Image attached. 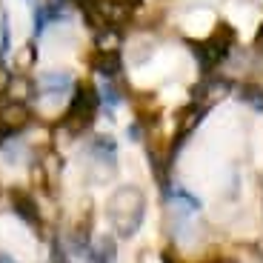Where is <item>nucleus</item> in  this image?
Returning a JSON list of instances; mask_svg holds the SVG:
<instances>
[{
	"label": "nucleus",
	"instance_id": "1",
	"mask_svg": "<svg viewBox=\"0 0 263 263\" xmlns=\"http://www.w3.org/2000/svg\"><path fill=\"white\" fill-rule=\"evenodd\" d=\"M232 46H235V29H232L226 20H220V23H217L209 40H189L192 54L200 60V66H203L206 74H209L217 63H223V60L229 58Z\"/></svg>",
	"mask_w": 263,
	"mask_h": 263
},
{
	"label": "nucleus",
	"instance_id": "2",
	"mask_svg": "<svg viewBox=\"0 0 263 263\" xmlns=\"http://www.w3.org/2000/svg\"><path fill=\"white\" fill-rule=\"evenodd\" d=\"M109 217H112V223L120 237L135 235V229L143 220V195L138 189H132V186L129 189H120L112 197V203H109Z\"/></svg>",
	"mask_w": 263,
	"mask_h": 263
},
{
	"label": "nucleus",
	"instance_id": "3",
	"mask_svg": "<svg viewBox=\"0 0 263 263\" xmlns=\"http://www.w3.org/2000/svg\"><path fill=\"white\" fill-rule=\"evenodd\" d=\"M98 109H100L98 89H95L92 83H80L78 89H74V98H72V103H69V109H66L60 126H63V129H69L72 135H78V132H83V129H89V126H92Z\"/></svg>",
	"mask_w": 263,
	"mask_h": 263
},
{
	"label": "nucleus",
	"instance_id": "4",
	"mask_svg": "<svg viewBox=\"0 0 263 263\" xmlns=\"http://www.w3.org/2000/svg\"><path fill=\"white\" fill-rule=\"evenodd\" d=\"M226 95H229V80L217 78V74H206V78L192 89V100L206 106V109H209L212 103H217V100H223Z\"/></svg>",
	"mask_w": 263,
	"mask_h": 263
},
{
	"label": "nucleus",
	"instance_id": "5",
	"mask_svg": "<svg viewBox=\"0 0 263 263\" xmlns=\"http://www.w3.org/2000/svg\"><path fill=\"white\" fill-rule=\"evenodd\" d=\"M29 123V109L23 103H9V106H3V112H0V126L3 129H9L14 135V132H20L23 126Z\"/></svg>",
	"mask_w": 263,
	"mask_h": 263
},
{
	"label": "nucleus",
	"instance_id": "6",
	"mask_svg": "<svg viewBox=\"0 0 263 263\" xmlns=\"http://www.w3.org/2000/svg\"><path fill=\"white\" fill-rule=\"evenodd\" d=\"M12 209L17 212L26 223H40V215H37V206H34L32 195L23 189H12Z\"/></svg>",
	"mask_w": 263,
	"mask_h": 263
},
{
	"label": "nucleus",
	"instance_id": "7",
	"mask_svg": "<svg viewBox=\"0 0 263 263\" xmlns=\"http://www.w3.org/2000/svg\"><path fill=\"white\" fill-rule=\"evenodd\" d=\"M203 112H206V106H200V103H192V106H186L183 112H180V126H178V140H183L186 135H189V132L195 129L197 123H200V118H203Z\"/></svg>",
	"mask_w": 263,
	"mask_h": 263
},
{
	"label": "nucleus",
	"instance_id": "8",
	"mask_svg": "<svg viewBox=\"0 0 263 263\" xmlns=\"http://www.w3.org/2000/svg\"><path fill=\"white\" fill-rule=\"evenodd\" d=\"M92 66L100 74H109V78H112V74L120 72V54L118 52H100L98 49V54L92 58Z\"/></svg>",
	"mask_w": 263,
	"mask_h": 263
},
{
	"label": "nucleus",
	"instance_id": "9",
	"mask_svg": "<svg viewBox=\"0 0 263 263\" xmlns=\"http://www.w3.org/2000/svg\"><path fill=\"white\" fill-rule=\"evenodd\" d=\"M237 95H240V100L243 103H249L252 109H263V89L255 83H243L240 89H237Z\"/></svg>",
	"mask_w": 263,
	"mask_h": 263
},
{
	"label": "nucleus",
	"instance_id": "10",
	"mask_svg": "<svg viewBox=\"0 0 263 263\" xmlns=\"http://www.w3.org/2000/svg\"><path fill=\"white\" fill-rule=\"evenodd\" d=\"M255 49L263 52V23H260V29H257V34H255Z\"/></svg>",
	"mask_w": 263,
	"mask_h": 263
},
{
	"label": "nucleus",
	"instance_id": "11",
	"mask_svg": "<svg viewBox=\"0 0 263 263\" xmlns=\"http://www.w3.org/2000/svg\"><path fill=\"white\" fill-rule=\"evenodd\" d=\"M217 263H237V260H217Z\"/></svg>",
	"mask_w": 263,
	"mask_h": 263
},
{
	"label": "nucleus",
	"instance_id": "12",
	"mask_svg": "<svg viewBox=\"0 0 263 263\" xmlns=\"http://www.w3.org/2000/svg\"><path fill=\"white\" fill-rule=\"evenodd\" d=\"M0 263H6V260H0Z\"/></svg>",
	"mask_w": 263,
	"mask_h": 263
}]
</instances>
